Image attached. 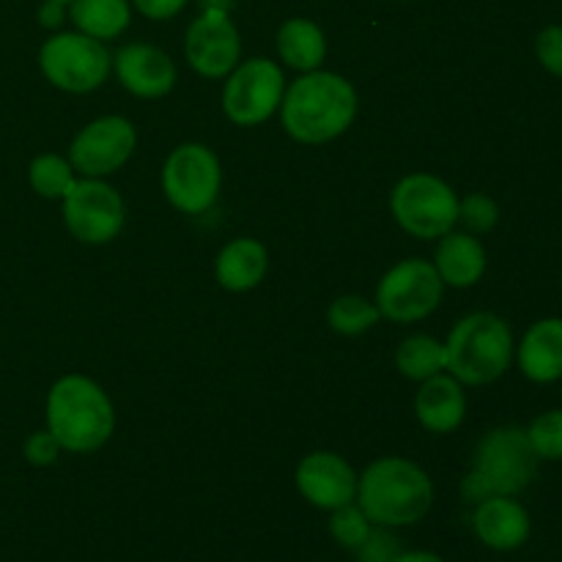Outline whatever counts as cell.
Listing matches in <instances>:
<instances>
[{
  "label": "cell",
  "instance_id": "cell-31",
  "mask_svg": "<svg viewBox=\"0 0 562 562\" xmlns=\"http://www.w3.org/2000/svg\"><path fill=\"white\" fill-rule=\"evenodd\" d=\"M60 445L58 439L53 437V434L44 428V431H33L31 437L25 439V445H22V456H25V461L31 467H38V470H44V467H53L55 461L60 459Z\"/></svg>",
  "mask_w": 562,
  "mask_h": 562
},
{
  "label": "cell",
  "instance_id": "cell-7",
  "mask_svg": "<svg viewBox=\"0 0 562 562\" xmlns=\"http://www.w3.org/2000/svg\"><path fill=\"white\" fill-rule=\"evenodd\" d=\"M38 69L58 91L91 93L113 71V53L80 31H55L38 47Z\"/></svg>",
  "mask_w": 562,
  "mask_h": 562
},
{
  "label": "cell",
  "instance_id": "cell-25",
  "mask_svg": "<svg viewBox=\"0 0 562 562\" xmlns=\"http://www.w3.org/2000/svg\"><path fill=\"white\" fill-rule=\"evenodd\" d=\"M379 322H382V313H379L376 302L360 294H344L338 296V300L329 302L327 307L329 329L344 335V338L366 335L368 329L376 327Z\"/></svg>",
  "mask_w": 562,
  "mask_h": 562
},
{
  "label": "cell",
  "instance_id": "cell-14",
  "mask_svg": "<svg viewBox=\"0 0 562 562\" xmlns=\"http://www.w3.org/2000/svg\"><path fill=\"white\" fill-rule=\"evenodd\" d=\"M357 472L344 456L333 450H313L302 456L294 470V486L307 505L318 510H335L357 499Z\"/></svg>",
  "mask_w": 562,
  "mask_h": 562
},
{
  "label": "cell",
  "instance_id": "cell-1",
  "mask_svg": "<svg viewBox=\"0 0 562 562\" xmlns=\"http://www.w3.org/2000/svg\"><path fill=\"white\" fill-rule=\"evenodd\" d=\"M357 110L360 97L351 80L338 71L316 69L285 86L278 113L291 140L302 146H324L355 124Z\"/></svg>",
  "mask_w": 562,
  "mask_h": 562
},
{
  "label": "cell",
  "instance_id": "cell-10",
  "mask_svg": "<svg viewBox=\"0 0 562 562\" xmlns=\"http://www.w3.org/2000/svg\"><path fill=\"white\" fill-rule=\"evenodd\" d=\"M285 93V75L278 60L250 58L239 60L225 77L223 113L236 126H261L280 110Z\"/></svg>",
  "mask_w": 562,
  "mask_h": 562
},
{
  "label": "cell",
  "instance_id": "cell-18",
  "mask_svg": "<svg viewBox=\"0 0 562 562\" xmlns=\"http://www.w3.org/2000/svg\"><path fill=\"white\" fill-rule=\"evenodd\" d=\"M415 417L428 434H453L467 417L464 384L456 382L448 371L420 382L415 395Z\"/></svg>",
  "mask_w": 562,
  "mask_h": 562
},
{
  "label": "cell",
  "instance_id": "cell-33",
  "mask_svg": "<svg viewBox=\"0 0 562 562\" xmlns=\"http://www.w3.org/2000/svg\"><path fill=\"white\" fill-rule=\"evenodd\" d=\"M36 20L44 31L55 33L64 27V22L69 20V14H66L64 3H55V0H42V5H38V11H36Z\"/></svg>",
  "mask_w": 562,
  "mask_h": 562
},
{
  "label": "cell",
  "instance_id": "cell-22",
  "mask_svg": "<svg viewBox=\"0 0 562 562\" xmlns=\"http://www.w3.org/2000/svg\"><path fill=\"white\" fill-rule=\"evenodd\" d=\"M132 3L130 0H71L66 5L69 22L75 31L97 38V42H113L124 36L132 25Z\"/></svg>",
  "mask_w": 562,
  "mask_h": 562
},
{
  "label": "cell",
  "instance_id": "cell-11",
  "mask_svg": "<svg viewBox=\"0 0 562 562\" xmlns=\"http://www.w3.org/2000/svg\"><path fill=\"white\" fill-rule=\"evenodd\" d=\"M64 225L82 245H110L124 231L126 203L108 179H82L60 201Z\"/></svg>",
  "mask_w": 562,
  "mask_h": 562
},
{
  "label": "cell",
  "instance_id": "cell-8",
  "mask_svg": "<svg viewBox=\"0 0 562 562\" xmlns=\"http://www.w3.org/2000/svg\"><path fill=\"white\" fill-rule=\"evenodd\" d=\"M165 201L181 214H203L217 203L223 190V165L206 143H181L162 165Z\"/></svg>",
  "mask_w": 562,
  "mask_h": 562
},
{
  "label": "cell",
  "instance_id": "cell-21",
  "mask_svg": "<svg viewBox=\"0 0 562 562\" xmlns=\"http://www.w3.org/2000/svg\"><path fill=\"white\" fill-rule=\"evenodd\" d=\"M274 47H278L283 66L300 71V75L322 69L324 58H327V36H324L322 25L307 20V16H291V20H285L278 27Z\"/></svg>",
  "mask_w": 562,
  "mask_h": 562
},
{
  "label": "cell",
  "instance_id": "cell-19",
  "mask_svg": "<svg viewBox=\"0 0 562 562\" xmlns=\"http://www.w3.org/2000/svg\"><path fill=\"white\" fill-rule=\"evenodd\" d=\"M431 263L445 285H450V289H472L486 274L488 256L481 236L453 228L450 234L437 239V252H434Z\"/></svg>",
  "mask_w": 562,
  "mask_h": 562
},
{
  "label": "cell",
  "instance_id": "cell-29",
  "mask_svg": "<svg viewBox=\"0 0 562 562\" xmlns=\"http://www.w3.org/2000/svg\"><path fill=\"white\" fill-rule=\"evenodd\" d=\"M401 552H404V541L395 536V530L373 525L371 532L366 536V541L355 549V560L357 562H393Z\"/></svg>",
  "mask_w": 562,
  "mask_h": 562
},
{
  "label": "cell",
  "instance_id": "cell-36",
  "mask_svg": "<svg viewBox=\"0 0 562 562\" xmlns=\"http://www.w3.org/2000/svg\"><path fill=\"white\" fill-rule=\"evenodd\" d=\"M55 3H64V5H69V3H71V0H55Z\"/></svg>",
  "mask_w": 562,
  "mask_h": 562
},
{
  "label": "cell",
  "instance_id": "cell-32",
  "mask_svg": "<svg viewBox=\"0 0 562 562\" xmlns=\"http://www.w3.org/2000/svg\"><path fill=\"white\" fill-rule=\"evenodd\" d=\"M132 9L137 11V14H143L146 20H154V22H165V20H173V16H179L181 11L187 9V3L190 0H130Z\"/></svg>",
  "mask_w": 562,
  "mask_h": 562
},
{
  "label": "cell",
  "instance_id": "cell-3",
  "mask_svg": "<svg viewBox=\"0 0 562 562\" xmlns=\"http://www.w3.org/2000/svg\"><path fill=\"white\" fill-rule=\"evenodd\" d=\"M47 431L64 453L88 456L110 442L115 431V409L99 382L82 373L55 379L44 404Z\"/></svg>",
  "mask_w": 562,
  "mask_h": 562
},
{
  "label": "cell",
  "instance_id": "cell-9",
  "mask_svg": "<svg viewBox=\"0 0 562 562\" xmlns=\"http://www.w3.org/2000/svg\"><path fill=\"white\" fill-rule=\"evenodd\" d=\"M445 283L428 258H404L382 274L376 285V307L393 324H415L442 305Z\"/></svg>",
  "mask_w": 562,
  "mask_h": 562
},
{
  "label": "cell",
  "instance_id": "cell-6",
  "mask_svg": "<svg viewBox=\"0 0 562 562\" xmlns=\"http://www.w3.org/2000/svg\"><path fill=\"white\" fill-rule=\"evenodd\" d=\"M459 201L453 187L434 173H409L390 192V214L404 234L434 241L459 225Z\"/></svg>",
  "mask_w": 562,
  "mask_h": 562
},
{
  "label": "cell",
  "instance_id": "cell-13",
  "mask_svg": "<svg viewBox=\"0 0 562 562\" xmlns=\"http://www.w3.org/2000/svg\"><path fill=\"white\" fill-rule=\"evenodd\" d=\"M184 58L195 75L225 80L241 60V36L225 11H198L184 33Z\"/></svg>",
  "mask_w": 562,
  "mask_h": 562
},
{
  "label": "cell",
  "instance_id": "cell-4",
  "mask_svg": "<svg viewBox=\"0 0 562 562\" xmlns=\"http://www.w3.org/2000/svg\"><path fill=\"white\" fill-rule=\"evenodd\" d=\"M445 344V371L464 387H486L510 371L516 338L503 316L488 311L459 318Z\"/></svg>",
  "mask_w": 562,
  "mask_h": 562
},
{
  "label": "cell",
  "instance_id": "cell-27",
  "mask_svg": "<svg viewBox=\"0 0 562 562\" xmlns=\"http://www.w3.org/2000/svg\"><path fill=\"white\" fill-rule=\"evenodd\" d=\"M371 527L373 521L362 514V508L357 503L329 510V536H333V541L338 543V547L349 549V552H355V549L366 541Z\"/></svg>",
  "mask_w": 562,
  "mask_h": 562
},
{
  "label": "cell",
  "instance_id": "cell-30",
  "mask_svg": "<svg viewBox=\"0 0 562 562\" xmlns=\"http://www.w3.org/2000/svg\"><path fill=\"white\" fill-rule=\"evenodd\" d=\"M536 58L552 77H562V25H543L536 36Z\"/></svg>",
  "mask_w": 562,
  "mask_h": 562
},
{
  "label": "cell",
  "instance_id": "cell-20",
  "mask_svg": "<svg viewBox=\"0 0 562 562\" xmlns=\"http://www.w3.org/2000/svg\"><path fill=\"white\" fill-rule=\"evenodd\" d=\"M269 272V252L252 236H236L214 258V280L231 294L258 289Z\"/></svg>",
  "mask_w": 562,
  "mask_h": 562
},
{
  "label": "cell",
  "instance_id": "cell-34",
  "mask_svg": "<svg viewBox=\"0 0 562 562\" xmlns=\"http://www.w3.org/2000/svg\"><path fill=\"white\" fill-rule=\"evenodd\" d=\"M393 562H448L442 554L428 552V549H404Z\"/></svg>",
  "mask_w": 562,
  "mask_h": 562
},
{
  "label": "cell",
  "instance_id": "cell-28",
  "mask_svg": "<svg viewBox=\"0 0 562 562\" xmlns=\"http://www.w3.org/2000/svg\"><path fill=\"white\" fill-rule=\"evenodd\" d=\"M499 203L486 192H470L459 201V225H464L467 234L486 236L497 228Z\"/></svg>",
  "mask_w": 562,
  "mask_h": 562
},
{
  "label": "cell",
  "instance_id": "cell-12",
  "mask_svg": "<svg viewBox=\"0 0 562 562\" xmlns=\"http://www.w3.org/2000/svg\"><path fill=\"white\" fill-rule=\"evenodd\" d=\"M135 148V124L124 115H102L77 132L66 159L82 179H108L130 162Z\"/></svg>",
  "mask_w": 562,
  "mask_h": 562
},
{
  "label": "cell",
  "instance_id": "cell-2",
  "mask_svg": "<svg viewBox=\"0 0 562 562\" xmlns=\"http://www.w3.org/2000/svg\"><path fill=\"white\" fill-rule=\"evenodd\" d=\"M434 481L417 461L384 456L371 461L357 477V499L362 514L379 527L401 530L420 525L434 508Z\"/></svg>",
  "mask_w": 562,
  "mask_h": 562
},
{
  "label": "cell",
  "instance_id": "cell-5",
  "mask_svg": "<svg viewBox=\"0 0 562 562\" xmlns=\"http://www.w3.org/2000/svg\"><path fill=\"white\" fill-rule=\"evenodd\" d=\"M538 475V456L521 426H499L481 437L472 467L461 481V497L464 503L477 505L483 499L503 494V497H519Z\"/></svg>",
  "mask_w": 562,
  "mask_h": 562
},
{
  "label": "cell",
  "instance_id": "cell-35",
  "mask_svg": "<svg viewBox=\"0 0 562 562\" xmlns=\"http://www.w3.org/2000/svg\"><path fill=\"white\" fill-rule=\"evenodd\" d=\"M195 3H198V11H225V14H231L236 0H195Z\"/></svg>",
  "mask_w": 562,
  "mask_h": 562
},
{
  "label": "cell",
  "instance_id": "cell-23",
  "mask_svg": "<svg viewBox=\"0 0 562 562\" xmlns=\"http://www.w3.org/2000/svg\"><path fill=\"white\" fill-rule=\"evenodd\" d=\"M395 368L409 382H426L445 371V344L426 333L409 335L395 349Z\"/></svg>",
  "mask_w": 562,
  "mask_h": 562
},
{
  "label": "cell",
  "instance_id": "cell-16",
  "mask_svg": "<svg viewBox=\"0 0 562 562\" xmlns=\"http://www.w3.org/2000/svg\"><path fill=\"white\" fill-rule=\"evenodd\" d=\"M472 532L492 552H516L532 536L530 510L516 497L494 494V497L477 503L472 510Z\"/></svg>",
  "mask_w": 562,
  "mask_h": 562
},
{
  "label": "cell",
  "instance_id": "cell-17",
  "mask_svg": "<svg viewBox=\"0 0 562 562\" xmlns=\"http://www.w3.org/2000/svg\"><path fill=\"white\" fill-rule=\"evenodd\" d=\"M514 362L527 382H562V316H547L530 324L516 344Z\"/></svg>",
  "mask_w": 562,
  "mask_h": 562
},
{
  "label": "cell",
  "instance_id": "cell-24",
  "mask_svg": "<svg viewBox=\"0 0 562 562\" xmlns=\"http://www.w3.org/2000/svg\"><path fill=\"white\" fill-rule=\"evenodd\" d=\"M75 168L60 154H38L27 165V184L44 201H64V195L75 187Z\"/></svg>",
  "mask_w": 562,
  "mask_h": 562
},
{
  "label": "cell",
  "instance_id": "cell-15",
  "mask_svg": "<svg viewBox=\"0 0 562 562\" xmlns=\"http://www.w3.org/2000/svg\"><path fill=\"white\" fill-rule=\"evenodd\" d=\"M113 75L132 97L162 99L173 91L179 71L165 49L146 42H130L113 53Z\"/></svg>",
  "mask_w": 562,
  "mask_h": 562
},
{
  "label": "cell",
  "instance_id": "cell-26",
  "mask_svg": "<svg viewBox=\"0 0 562 562\" xmlns=\"http://www.w3.org/2000/svg\"><path fill=\"white\" fill-rule=\"evenodd\" d=\"M538 461H562V409H547L525 428Z\"/></svg>",
  "mask_w": 562,
  "mask_h": 562
}]
</instances>
